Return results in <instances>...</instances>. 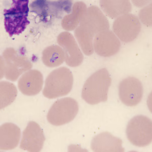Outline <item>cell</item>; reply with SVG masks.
I'll return each instance as SVG.
<instances>
[{
    "instance_id": "15",
    "label": "cell",
    "mask_w": 152,
    "mask_h": 152,
    "mask_svg": "<svg viewBox=\"0 0 152 152\" xmlns=\"http://www.w3.org/2000/svg\"><path fill=\"white\" fill-rule=\"evenodd\" d=\"M21 131L18 126L12 123H5L0 127V149L10 150L18 147L20 140Z\"/></svg>"
},
{
    "instance_id": "7",
    "label": "cell",
    "mask_w": 152,
    "mask_h": 152,
    "mask_svg": "<svg viewBox=\"0 0 152 152\" xmlns=\"http://www.w3.org/2000/svg\"><path fill=\"white\" fill-rule=\"evenodd\" d=\"M142 25L137 16L132 13L124 14L114 20L113 31L118 39L124 43H129L140 34Z\"/></svg>"
},
{
    "instance_id": "23",
    "label": "cell",
    "mask_w": 152,
    "mask_h": 152,
    "mask_svg": "<svg viewBox=\"0 0 152 152\" xmlns=\"http://www.w3.org/2000/svg\"><path fill=\"white\" fill-rule=\"evenodd\" d=\"M5 66L4 64L3 59L2 56H1V79L5 77Z\"/></svg>"
},
{
    "instance_id": "21",
    "label": "cell",
    "mask_w": 152,
    "mask_h": 152,
    "mask_svg": "<svg viewBox=\"0 0 152 152\" xmlns=\"http://www.w3.org/2000/svg\"><path fill=\"white\" fill-rule=\"evenodd\" d=\"M152 4L143 7L138 13V19L145 26L151 27L152 24Z\"/></svg>"
},
{
    "instance_id": "3",
    "label": "cell",
    "mask_w": 152,
    "mask_h": 152,
    "mask_svg": "<svg viewBox=\"0 0 152 152\" xmlns=\"http://www.w3.org/2000/svg\"><path fill=\"white\" fill-rule=\"evenodd\" d=\"M28 4V0L12 1L10 7L4 9L5 28L10 36L20 34L29 24Z\"/></svg>"
},
{
    "instance_id": "10",
    "label": "cell",
    "mask_w": 152,
    "mask_h": 152,
    "mask_svg": "<svg viewBox=\"0 0 152 152\" xmlns=\"http://www.w3.org/2000/svg\"><path fill=\"white\" fill-rule=\"evenodd\" d=\"M121 47L120 40L110 29L98 33L94 39V51L100 56H115L119 51Z\"/></svg>"
},
{
    "instance_id": "20",
    "label": "cell",
    "mask_w": 152,
    "mask_h": 152,
    "mask_svg": "<svg viewBox=\"0 0 152 152\" xmlns=\"http://www.w3.org/2000/svg\"><path fill=\"white\" fill-rule=\"evenodd\" d=\"M18 96L15 86L9 82H0V108L3 109L14 102Z\"/></svg>"
},
{
    "instance_id": "19",
    "label": "cell",
    "mask_w": 152,
    "mask_h": 152,
    "mask_svg": "<svg viewBox=\"0 0 152 152\" xmlns=\"http://www.w3.org/2000/svg\"><path fill=\"white\" fill-rule=\"evenodd\" d=\"M74 35L83 53L86 56L93 54L94 52V41L95 35L81 26L75 30Z\"/></svg>"
},
{
    "instance_id": "18",
    "label": "cell",
    "mask_w": 152,
    "mask_h": 152,
    "mask_svg": "<svg viewBox=\"0 0 152 152\" xmlns=\"http://www.w3.org/2000/svg\"><path fill=\"white\" fill-rule=\"evenodd\" d=\"M65 60L64 51L59 45H51L45 48L42 52V61L47 67H58L61 65Z\"/></svg>"
},
{
    "instance_id": "5",
    "label": "cell",
    "mask_w": 152,
    "mask_h": 152,
    "mask_svg": "<svg viewBox=\"0 0 152 152\" xmlns=\"http://www.w3.org/2000/svg\"><path fill=\"white\" fill-rule=\"evenodd\" d=\"M79 112V104L75 99H59L50 107L47 115L49 123L54 126L64 125L74 119Z\"/></svg>"
},
{
    "instance_id": "12",
    "label": "cell",
    "mask_w": 152,
    "mask_h": 152,
    "mask_svg": "<svg viewBox=\"0 0 152 152\" xmlns=\"http://www.w3.org/2000/svg\"><path fill=\"white\" fill-rule=\"evenodd\" d=\"M79 26L86 28L95 36L101 31L110 29L107 16L99 7L94 5L87 8L82 17Z\"/></svg>"
},
{
    "instance_id": "14",
    "label": "cell",
    "mask_w": 152,
    "mask_h": 152,
    "mask_svg": "<svg viewBox=\"0 0 152 152\" xmlns=\"http://www.w3.org/2000/svg\"><path fill=\"white\" fill-rule=\"evenodd\" d=\"M91 149L95 152H123L122 141L109 132L99 133L94 137Z\"/></svg>"
},
{
    "instance_id": "22",
    "label": "cell",
    "mask_w": 152,
    "mask_h": 152,
    "mask_svg": "<svg viewBox=\"0 0 152 152\" xmlns=\"http://www.w3.org/2000/svg\"><path fill=\"white\" fill-rule=\"evenodd\" d=\"M149 1H132V2L135 6L141 8L145 7L149 3Z\"/></svg>"
},
{
    "instance_id": "16",
    "label": "cell",
    "mask_w": 152,
    "mask_h": 152,
    "mask_svg": "<svg viewBox=\"0 0 152 152\" xmlns=\"http://www.w3.org/2000/svg\"><path fill=\"white\" fill-rule=\"evenodd\" d=\"M100 9L105 15L112 19H116L124 14L130 13L132 8L128 0H102L99 2Z\"/></svg>"
},
{
    "instance_id": "1",
    "label": "cell",
    "mask_w": 152,
    "mask_h": 152,
    "mask_svg": "<svg viewBox=\"0 0 152 152\" xmlns=\"http://www.w3.org/2000/svg\"><path fill=\"white\" fill-rule=\"evenodd\" d=\"M112 84L109 71L102 68L87 79L82 90L81 96L87 104L95 105L107 100L109 88Z\"/></svg>"
},
{
    "instance_id": "13",
    "label": "cell",
    "mask_w": 152,
    "mask_h": 152,
    "mask_svg": "<svg viewBox=\"0 0 152 152\" xmlns=\"http://www.w3.org/2000/svg\"><path fill=\"white\" fill-rule=\"evenodd\" d=\"M43 84V76L41 72L37 69H30L20 77L18 87L21 94L31 96L39 94Z\"/></svg>"
},
{
    "instance_id": "4",
    "label": "cell",
    "mask_w": 152,
    "mask_h": 152,
    "mask_svg": "<svg viewBox=\"0 0 152 152\" xmlns=\"http://www.w3.org/2000/svg\"><path fill=\"white\" fill-rule=\"evenodd\" d=\"M126 134L128 140L135 146L150 145L152 141V120L144 115L135 116L127 125Z\"/></svg>"
},
{
    "instance_id": "8",
    "label": "cell",
    "mask_w": 152,
    "mask_h": 152,
    "mask_svg": "<svg viewBox=\"0 0 152 152\" xmlns=\"http://www.w3.org/2000/svg\"><path fill=\"white\" fill-rule=\"evenodd\" d=\"M118 94L120 99L124 104L128 107H134L142 100L143 86L138 79L134 77H128L119 83Z\"/></svg>"
},
{
    "instance_id": "17",
    "label": "cell",
    "mask_w": 152,
    "mask_h": 152,
    "mask_svg": "<svg viewBox=\"0 0 152 152\" xmlns=\"http://www.w3.org/2000/svg\"><path fill=\"white\" fill-rule=\"evenodd\" d=\"M87 9L84 2L78 1L74 4L71 12L63 18L61 22L62 28L66 31H72L79 26L80 21L83 14Z\"/></svg>"
},
{
    "instance_id": "9",
    "label": "cell",
    "mask_w": 152,
    "mask_h": 152,
    "mask_svg": "<svg viewBox=\"0 0 152 152\" xmlns=\"http://www.w3.org/2000/svg\"><path fill=\"white\" fill-rule=\"evenodd\" d=\"M57 43L64 51L66 64L70 67L80 66L84 60V55L74 37L69 31H64L59 34Z\"/></svg>"
},
{
    "instance_id": "2",
    "label": "cell",
    "mask_w": 152,
    "mask_h": 152,
    "mask_svg": "<svg viewBox=\"0 0 152 152\" xmlns=\"http://www.w3.org/2000/svg\"><path fill=\"white\" fill-rule=\"evenodd\" d=\"M73 83L74 77L71 70L65 66L59 67L47 76L43 94L49 99L64 96L71 91Z\"/></svg>"
},
{
    "instance_id": "11",
    "label": "cell",
    "mask_w": 152,
    "mask_h": 152,
    "mask_svg": "<svg viewBox=\"0 0 152 152\" xmlns=\"http://www.w3.org/2000/svg\"><path fill=\"white\" fill-rule=\"evenodd\" d=\"M45 140L43 130L38 123L29 121L23 132L20 148L28 152H40Z\"/></svg>"
},
{
    "instance_id": "6",
    "label": "cell",
    "mask_w": 152,
    "mask_h": 152,
    "mask_svg": "<svg viewBox=\"0 0 152 152\" xmlns=\"http://www.w3.org/2000/svg\"><path fill=\"white\" fill-rule=\"evenodd\" d=\"M5 66V77L15 82L25 72L31 69L33 64L29 59L18 52L13 48H7L2 54Z\"/></svg>"
}]
</instances>
